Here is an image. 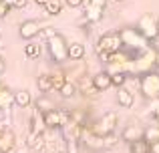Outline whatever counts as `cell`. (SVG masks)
Returning a JSON list of instances; mask_svg holds the SVG:
<instances>
[{
  "instance_id": "29",
  "label": "cell",
  "mask_w": 159,
  "mask_h": 153,
  "mask_svg": "<svg viewBox=\"0 0 159 153\" xmlns=\"http://www.w3.org/2000/svg\"><path fill=\"white\" fill-rule=\"evenodd\" d=\"M111 75V87H123L125 83H127V73H121V71H117V73H109Z\"/></svg>"
},
{
  "instance_id": "19",
  "label": "cell",
  "mask_w": 159,
  "mask_h": 153,
  "mask_svg": "<svg viewBox=\"0 0 159 153\" xmlns=\"http://www.w3.org/2000/svg\"><path fill=\"white\" fill-rule=\"evenodd\" d=\"M28 44H24V56L30 61H36L40 59V55H43V44L34 43V40H26Z\"/></svg>"
},
{
  "instance_id": "18",
  "label": "cell",
  "mask_w": 159,
  "mask_h": 153,
  "mask_svg": "<svg viewBox=\"0 0 159 153\" xmlns=\"http://www.w3.org/2000/svg\"><path fill=\"white\" fill-rule=\"evenodd\" d=\"M85 55H87L85 44H81V43H70V44H66V56H69V61L79 63V61L85 59Z\"/></svg>"
},
{
  "instance_id": "38",
  "label": "cell",
  "mask_w": 159,
  "mask_h": 153,
  "mask_svg": "<svg viewBox=\"0 0 159 153\" xmlns=\"http://www.w3.org/2000/svg\"><path fill=\"white\" fill-rule=\"evenodd\" d=\"M155 71H159V51H155Z\"/></svg>"
},
{
  "instance_id": "32",
  "label": "cell",
  "mask_w": 159,
  "mask_h": 153,
  "mask_svg": "<svg viewBox=\"0 0 159 153\" xmlns=\"http://www.w3.org/2000/svg\"><path fill=\"white\" fill-rule=\"evenodd\" d=\"M79 149H81V143L79 141H65L62 153H79Z\"/></svg>"
},
{
  "instance_id": "11",
  "label": "cell",
  "mask_w": 159,
  "mask_h": 153,
  "mask_svg": "<svg viewBox=\"0 0 159 153\" xmlns=\"http://www.w3.org/2000/svg\"><path fill=\"white\" fill-rule=\"evenodd\" d=\"M16 149V135L12 129L4 127L0 131V153H12Z\"/></svg>"
},
{
  "instance_id": "43",
  "label": "cell",
  "mask_w": 159,
  "mask_h": 153,
  "mask_svg": "<svg viewBox=\"0 0 159 153\" xmlns=\"http://www.w3.org/2000/svg\"><path fill=\"white\" fill-rule=\"evenodd\" d=\"M2 129H4V127H2V125H0V131H2Z\"/></svg>"
},
{
  "instance_id": "45",
  "label": "cell",
  "mask_w": 159,
  "mask_h": 153,
  "mask_svg": "<svg viewBox=\"0 0 159 153\" xmlns=\"http://www.w3.org/2000/svg\"><path fill=\"white\" fill-rule=\"evenodd\" d=\"M85 2H87V0H85Z\"/></svg>"
},
{
  "instance_id": "13",
  "label": "cell",
  "mask_w": 159,
  "mask_h": 153,
  "mask_svg": "<svg viewBox=\"0 0 159 153\" xmlns=\"http://www.w3.org/2000/svg\"><path fill=\"white\" fill-rule=\"evenodd\" d=\"M61 133H62V139L65 141H79L81 139V133H83V125L75 121H69L61 127Z\"/></svg>"
},
{
  "instance_id": "41",
  "label": "cell",
  "mask_w": 159,
  "mask_h": 153,
  "mask_svg": "<svg viewBox=\"0 0 159 153\" xmlns=\"http://www.w3.org/2000/svg\"><path fill=\"white\" fill-rule=\"evenodd\" d=\"M52 153H62V151H52Z\"/></svg>"
},
{
  "instance_id": "21",
  "label": "cell",
  "mask_w": 159,
  "mask_h": 153,
  "mask_svg": "<svg viewBox=\"0 0 159 153\" xmlns=\"http://www.w3.org/2000/svg\"><path fill=\"white\" fill-rule=\"evenodd\" d=\"M36 89L40 91L43 95H48L52 91V83H51V75H47V73H43V75L36 77Z\"/></svg>"
},
{
  "instance_id": "8",
  "label": "cell",
  "mask_w": 159,
  "mask_h": 153,
  "mask_svg": "<svg viewBox=\"0 0 159 153\" xmlns=\"http://www.w3.org/2000/svg\"><path fill=\"white\" fill-rule=\"evenodd\" d=\"M43 119H44V125L47 129H61L65 123H69L70 119V111L69 109H51L47 113H43Z\"/></svg>"
},
{
  "instance_id": "26",
  "label": "cell",
  "mask_w": 159,
  "mask_h": 153,
  "mask_svg": "<svg viewBox=\"0 0 159 153\" xmlns=\"http://www.w3.org/2000/svg\"><path fill=\"white\" fill-rule=\"evenodd\" d=\"M58 95H61L62 99H73L75 95H77V85H75V81H66L65 85L58 89Z\"/></svg>"
},
{
  "instance_id": "3",
  "label": "cell",
  "mask_w": 159,
  "mask_h": 153,
  "mask_svg": "<svg viewBox=\"0 0 159 153\" xmlns=\"http://www.w3.org/2000/svg\"><path fill=\"white\" fill-rule=\"evenodd\" d=\"M121 48V36H119V30H109L105 34L99 36L97 44H95V55L101 63H107L109 61V55Z\"/></svg>"
},
{
  "instance_id": "4",
  "label": "cell",
  "mask_w": 159,
  "mask_h": 153,
  "mask_svg": "<svg viewBox=\"0 0 159 153\" xmlns=\"http://www.w3.org/2000/svg\"><path fill=\"white\" fill-rule=\"evenodd\" d=\"M66 44L69 43H66V38L61 32H54L52 36L47 38V52H48L52 63L62 65L65 61H69V56H66Z\"/></svg>"
},
{
  "instance_id": "2",
  "label": "cell",
  "mask_w": 159,
  "mask_h": 153,
  "mask_svg": "<svg viewBox=\"0 0 159 153\" xmlns=\"http://www.w3.org/2000/svg\"><path fill=\"white\" fill-rule=\"evenodd\" d=\"M155 51L151 44L143 51L135 52L131 56V75L129 77H139L143 73H149V71H155Z\"/></svg>"
},
{
  "instance_id": "23",
  "label": "cell",
  "mask_w": 159,
  "mask_h": 153,
  "mask_svg": "<svg viewBox=\"0 0 159 153\" xmlns=\"http://www.w3.org/2000/svg\"><path fill=\"white\" fill-rule=\"evenodd\" d=\"M30 103H32V97H30V93L28 91H24V89H20V91H16L14 93V105H18V107H30Z\"/></svg>"
},
{
  "instance_id": "20",
  "label": "cell",
  "mask_w": 159,
  "mask_h": 153,
  "mask_svg": "<svg viewBox=\"0 0 159 153\" xmlns=\"http://www.w3.org/2000/svg\"><path fill=\"white\" fill-rule=\"evenodd\" d=\"M143 139L147 143H153V141H159V119H155V123L143 127Z\"/></svg>"
},
{
  "instance_id": "24",
  "label": "cell",
  "mask_w": 159,
  "mask_h": 153,
  "mask_svg": "<svg viewBox=\"0 0 159 153\" xmlns=\"http://www.w3.org/2000/svg\"><path fill=\"white\" fill-rule=\"evenodd\" d=\"M48 75H51L52 91H58L66 81H69V77H66V73H65V71H52V73H48Z\"/></svg>"
},
{
  "instance_id": "28",
  "label": "cell",
  "mask_w": 159,
  "mask_h": 153,
  "mask_svg": "<svg viewBox=\"0 0 159 153\" xmlns=\"http://www.w3.org/2000/svg\"><path fill=\"white\" fill-rule=\"evenodd\" d=\"M129 153H149V143L145 139H137V141L129 143Z\"/></svg>"
},
{
  "instance_id": "15",
  "label": "cell",
  "mask_w": 159,
  "mask_h": 153,
  "mask_svg": "<svg viewBox=\"0 0 159 153\" xmlns=\"http://www.w3.org/2000/svg\"><path fill=\"white\" fill-rule=\"evenodd\" d=\"M121 139L125 143H131V141H137V139H143V127L137 125V123H129L125 125L123 133H121Z\"/></svg>"
},
{
  "instance_id": "7",
  "label": "cell",
  "mask_w": 159,
  "mask_h": 153,
  "mask_svg": "<svg viewBox=\"0 0 159 153\" xmlns=\"http://www.w3.org/2000/svg\"><path fill=\"white\" fill-rule=\"evenodd\" d=\"M117 121H119V117H117L115 111H107V113H103L99 119L91 121L89 129L93 131L95 135H99V137H105V135H109V133H113V131H115Z\"/></svg>"
},
{
  "instance_id": "37",
  "label": "cell",
  "mask_w": 159,
  "mask_h": 153,
  "mask_svg": "<svg viewBox=\"0 0 159 153\" xmlns=\"http://www.w3.org/2000/svg\"><path fill=\"white\" fill-rule=\"evenodd\" d=\"M4 71H6V63H4V59L0 56V77L4 75Z\"/></svg>"
},
{
  "instance_id": "14",
  "label": "cell",
  "mask_w": 159,
  "mask_h": 153,
  "mask_svg": "<svg viewBox=\"0 0 159 153\" xmlns=\"http://www.w3.org/2000/svg\"><path fill=\"white\" fill-rule=\"evenodd\" d=\"M47 133V125H44L43 113L36 109H32L30 115V129H28V135H44Z\"/></svg>"
},
{
  "instance_id": "16",
  "label": "cell",
  "mask_w": 159,
  "mask_h": 153,
  "mask_svg": "<svg viewBox=\"0 0 159 153\" xmlns=\"http://www.w3.org/2000/svg\"><path fill=\"white\" fill-rule=\"evenodd\" d=\"M117 103H119V107H123V109H129V107L135 103V93H133L131 89H125V85L117 87Z\"/></svg>"
},
{
  "instance_id": "25",
  "label": "cell",
  "mask_w": 159,
  "mask_h": 153,
  "mask_svg": "<svg viewBox=\"0 0 159 153\" xmlns=\"http://www.w3.org/2000/svg\"><path fill=\"white\" fill-rule=\"evenodd\" d=\"M34 109H36V111H40V113H47V111L54 109V103L47 97V95H40V97L34 101Z\"/></svg>"
},
{
  "instance_id": "5",
  "label": "cell",
  "mask_w": 159,
  "mask_h": 153,
  "mask_svg": "<svg viewBox=\"0 0 159 153\" xmlns=\"http://www.w3.org/2000/svg\"><path fill=\"white\" fill-rule=\"evenodd\" d=\"M135 28L149 40V43H155L159 38V20H157L155 14H151V12L141 14L139 20H137V24H135Z\"/></svg>"
},
{
  "instance_id": "22",
  "label": "cell",
  "mask_w": 159,
  "mask_h": 153,
  "mask_svg": "<svg viewBox=\"0 0 159 153\" xmlns=\"http://www.w3.org/2000/svg\"><path fill=\"white\" fill-rule=\"evenodd\" d=\"M12 103H14V93L8 91L6 87H2V91H0V111H8L12 107Z\"/></svg>"
},
{
  "instance_id": "17",
  "label": "cell",
  "mask_w": 159,
  "mask_h": 153,
  "mask_svg": "<svg viewBox=\"0 0 159 153\" xmlns=\"http://www.w3.org/2000/svg\"><path fill=\"white\" fill-rule=\"evenodd\" d=\"M91 77H93V85L99 93H105L107 89H111V75H109L107 71H99Z\"/></svg>"
},
{
  "instance_id": "9",
  "label": "cell",
  "mask_w": 159,
  "mask_h": 153,
  "mask_svg": "<svg viewBox=\"0 0 159 153\" xmlns=\"http://www.w3.org/2000/svg\"><path fill=\"white\" fill-rule=\"evenodd\" d=\"M43 28H44V24L40 20H24L18 26V36L22 40H34L43 32Z\"/></svg>"
},
{
  "instance_id": "42",
  "label": "cell",
  "mask_w": 159,
  "mask_h": 153,
  "mask_svg": "<svg viewBox=\"0 0 159 153\" xmlns=\"http://www.w3.org/2000/svg\"><path fill=\"white\" fill-rule=\"evenodd\" d=\"M0 91H2V83H0Z\"/></svg>"
},
{
  "instance_id": "6",
  "label": "cell",
  "mask_w": 159,
  "mask_h": 153,
  "mask_svg": "<svg viewBox=\"0 0 159 153\" xmlns=\"http://www.w3.org/2000/svg\"><path fill=\"white\" fill-rule=\"evenodd\" d=\"M139 93L147 101L159 97V71H149L139 75Z\"/></svg>"
},
{
  "instance_id": "36",
  "label": "cell",
  "mask_w": 159,
  "mask_h": 153,
  "mask_svg": "<svg viewBox=\"0 0 159 153\" xmlns=\"http://www.w3.org/2000/svg\"><path fill=\"white\" fill-rule=\"evenodd\" d=\"M26 4H28V0H14V6H12V8H18V10H20V8H24Z\"/></svg>"
},
{
  "instance_id": "10",
  "label": "cell",
  "mask_w": 159,
  "mask_h": 153,
  "mask_svg": "<svg viewBox=\"0 0 159 153\" xmlns=\"http://www.w3.org/2000/svg\"><path fill=\"white\" fill-rule=\"evenodd\" d=\"M75 85H77V93H83L85 97H97L99 95V91L95 89V85H93V77L87 75V73H83V75L75 81Z\"/></svg>"
},
{
  "instance_id": "35",
  "label": "cell",
  "mask_w": 159,
  "mask_h": 153,
  "mask_svg": "<svg viewBox=\"0 0 159 153\" xmlns=\"http://www.w3.org/2000/svg\"><path fill=\"white\" fill-rule=\"evenodd\" d=\"M149 153H159V141L149 143Z\"/></svg>"
},
{
  "instance_id": "1",
  "label": "cell",
  "mask_w": 159,
  "mask_h": 153,
  "mask_svg": "<svg viewBox=\"0 0 159 153\" xmlns=\"http://www.w3.org/2000/svg\"><path fill=\"white\" fill-rule=\"evenodd\" d=\"M119 36H121V48H123V51H127L131 56L135 55V52L143 51V48H147L149 44H151L135 26L119 28Z\"/></svg>"
},
{
  "instance_id": "31",
  "label": "cell",
  "mask_w": 159,
  "mask_h": 153,
  "mask_svg": "<svg viewBox=\"0 0 159 153\" xmlns=\"http://www.w3.org/2000/svg\"><path fill=\"white\" fill-rule=\"evenodd\" d=\"M149 115H151L153 119H159V97L157 99H151V101H149Z\"/></svg>"
},
{
  "instance_id": "30",
  "label": "cell",
  "mask_w": 159,
  "mask_h": 153,
  "mask_svg": "<svg viewBox=\"0 0 159 153\" xmlns=\"http://www.w3.org/2000/svg\"><path fill=\"white\" fill-rule=\"evenodd\" d=\"M117 141H119V139H117L115 131H113V133H109V135H105V137H103V151L113 149V147L117 145Z\"/></svg>"
},
{
  "instance_id": "44",
  "label": "cell",
  "mask_w": 159,
  "mask_h": 153,
  "mask_svg": "<svg viewBox=\"0 0 159 153\" xmlns=\"http://www.w3.org/2000/svg\"><path fill=\"white\" fill-rule=\"evenodd\" d=\"M117 2H121V0H117Z\"/></svg>"
},
{
  "instance_id": "40",
  "label": "cell",
  "mask_w": 159,
  "mask_h": 153,
  "mask_svg": "<svg viewBox=\"0 0 159 153\" xmlns=\"http://www.w3.org/2000/svg\"><path fill=\"white\" fill-rule=\"evenodd\" d=\"M2 2H6L8 6H14V0H2Z\"/></svg>"
},
{
  "instance_id": "39",
  "label": "cell",
  "mask_w": 159,
  "mask_h": 153,
  "mask_svg": "<svg viewBox=\"0 0 159 153\" xmlns=\"http://www.w3.org/2000/svg\"><path fill=\"white\" fill-rule=\"evenodd\" d=\"M34 2H36V4H39V6H44V4H47V2H48V0H34Z\"/></svg>"
},
{
  "instance_id": "34",
  "label": "cell",
  "mask_w": 159,
  "mask_h": 153,
  "mask_svg": "<svg viewBox=\"0 0 159 153\" xmlns=\"http://www.w3.org/2000/svg\"><path fill=\"white\" fill-rule=\"evenodd\" d=\"M65 4L70 6V8H81L83 4H85V0H65Z\"/></svg>"
},
{
  "instance_id": "27",
  "label": "cell",
  "mask_w": 159,
  "mask_h": 153,
  "mask_svg": "<svg viewBox=\"0 0 159 153\" xmlns=\"http://www.w3.org/2000/svg\"><path fill=\"white\" fill-rule=\"evenodd\" d=\"M44 10H47L48 16H58L62 12V0H48L44 4Z\"/></svg>"
},
{
  "instance_id": "33",
  "label": "cell",
  "mask_w": 159,
  "mask_h": 153,
  "mask_svg": "<svg viewBox=\"0 0 159 153\" xmlns=\"http://www.w3.org/2000/svg\"><path fill=\"white\" fill-rule=\"evenodd\" d=\"M12 10V6H8L6 2H2L0 0V18H4V16H8V12Z\"/></svg>"
},
{
  "instance_id": "12",
  "label": "cell",
  "mask_w": 159,
  "mask_h": 153,
  "mask_svg": "<svg viewBox=\"0 0 159 153\" xmlns=\"http://www.w3.org/2000/svg\"><path fill=\"white\" fill-rule=\"evenodd\" d=\"M83 6H85V12H83V16H85V22H87V24L99 22V20L103 18V14H105V8L97 6V4H93V2H85Z\"/></svg>"
}]
</instances>
